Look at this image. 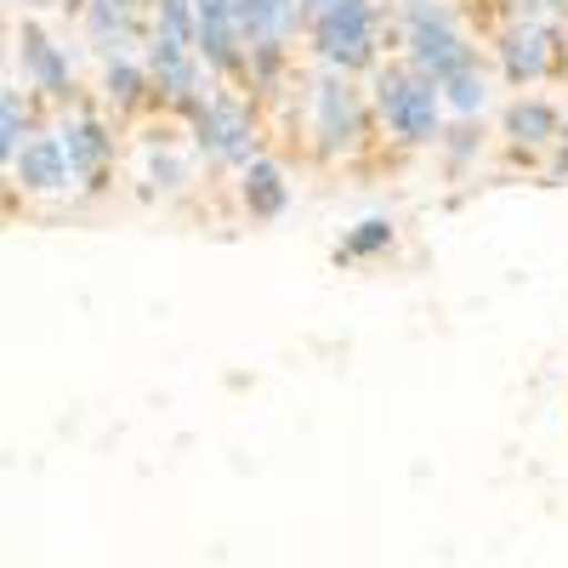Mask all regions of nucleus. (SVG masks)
Returning <instances> with one entry per match:
<instances>
[{
  "label": "nucleus",
  "mask_w": 568,
  "mask_h": 568,
  "mask_svg": "<svg viewBox=\"0 0 568 568\" xmlns=\"http://www.w3.org/2000/svg\"><path fill=\"white\" fill-rule=\"evenodd\" d=\"M404 63L433 80L438 103L455 109L460 120L484 114L489 74L478 63V45L455 29V18L438 7V0H409V12H404Z\"/></svg>",
  "instance_id": "obj_1"
},
{
  "label": "nucleus",
  "mask_w": 568,
  "mask_h": 568,
  "mask_svg": "<svg viewBox=\"0 0 568 568\" xmlns=\"http://www.w3.org/2000/svg\"><path fill=\"white\" fill-rule=\"evenodd\" d=\"M296 7L324 69L336 74L375 69V58H382V12H375V0H296Z\"/></svg>",
  "instance_id": "obj_2"
},
{
  "label": "nucleus",
  "mask_w": 568,
  "mask_h": 568,
  "mask_svg": "<svg viewBox=\"0 0 568 568\" xmlns=\"http://www.w3.org/2000/svg\"><path fill=\"white\" fill-rule=\"evenodd\" d=\"M375 109H382L387 131L404 142V149H433L444 131V103L438 85L426 80L409 63H382L375 69Z\"/></svg>",
  "instance_id": "obj_3"
},
{
  "label": "nucleus",
  "mask_w": 568,
  "mask_h": 568,
  "mask_svg": "<svg viewBox=\"0 0 568 568\" xmlns=\"http://www.w3.org/2000/svg\"><path fill=\"white\" fill-rule=\"evenodd\" d=\"M369 131V103L364 91L353 85V74H336L324 69L318 85H313V149L318 160H342L353 154Z\"/></svg>",
  "instance_id": "obj_4"
},
{
  "label": "nucleus",
  "mask_w": 568,
  "mask_h": 568,
  "mask_svg": "<svg viewBox=\"0 0 568 568\" xmlns=\"http://www.w3.org/2000/svg\"><path fill=\"white\" fill-rule=\"evenodd\" d=\"M187 120H194V149L211 165H245V160H256V114H251L245 98L216 91V98H205Z\"/></svg>",
  "instance_id": "obj_5"
},
{
  "label": "nucleus",
  "mask_w": 568,
  "mask_h": 568,
  "mask_svg": "<svg viewBox=\"0 0 568 568\" xmlns=\"http://www.w3.org/2000/svg\"><path fill=\"white\" fill-rule=\"evenodd\" d=\"M142 74H149V98L176 109V114H194L205 103V91H200V52H194V45H176L165 34H149V63H142Z\"/></svg>",
  "instance_id": "obj_6"
},
{
  "label": "nucleus",
  "mask_w": 568,
  "mask_h": 568,
  "mask_svg": "<svg viewBox=\"0 0 568 568\" xmlns=\"http://www.w3.org/2000/svg\"><path fill=\"white\" fill-rule=\"evenodd\" d=\"M500 69L511 85H540L562 69V40L546 23H506L500 29Z\"/></svg>",
  "instance_id": "obj_7"
},
{
  "label": "nucleus",
  "mask_w": 568,
  "mask_h": 568,
  "mask_svg": "<svg viewBox=\"0 0 568 568\" xmlns=\"http://www.w3.org/2000/svg\"><path fill=\"white\" fill-rule=\"evenodd\" d=\"M18 58H23V80L52 103H69L74 98V69H69V52L45 34L40 23H23L18 29Z\"/></svg>",
  "instance_id": "obj_8"
},
{
  "label": "nucleus",
  "mask_w": 568,
  "mask_h": 568,
  "mask_svg": "<svg viewBox=\"0 0 568 568\" xmlns=\"http://www.w3.org/2000/svg\"><path fill=\"white\" fill-rule=\"evenodd\" d=\"M58 142H63L69 176H80V182L98 187L103 171H109V160H114V131H109L103 120H91V114H74V120L58 131Z\"/></svg>",
  "instance_id": "obj_9"
},
{
  "label": "nucleus",
  "mask_w": 568,
  "mask_h": 568,
  "mask_svg": "<svg viewBox=\"0 0 568 568\" xmlns=\"http://www.w3.org/2000/svg\"><path fill=\"white\" fill-rule=\"evenodd\" d=\"M91 45H103L109 58H131L142 40V0H80Z\"/></svg>",
  "instance_id": "obj_10"
},
{
  "label": "nucleus",
  "mask_w": 568,
  "mask_h": 568,
  "mask_svg": "<svg viewBox=\"0 0 568 568\" xmlns=\"http://www.w3.org/2000/svg\"><path fill=\"white\" fill-rule=\"evenodd\" d=\"M302 23L296 0H233V29H240V45L256 52V45H284Z\"/></svg>",
  "instance_id": "obj_11"
},
{
  "label": "nucleus",
  "mask_w": 568,
  "mask_h": 568,
  "mask_svg": "<svg viewBox=\"0 0 568 568\" xmlns=\"http://www.w3.org/2000/svg\"><path fill=\"white\" fill-rule=\"evenodd\" d=\"M240 205L251 211V222H278L291 211V176H284L278 160L256 154L240 165Z\"/></svg>",
  "instance_id": "obj_12"
},
{
  "label": "nucleus",
  "mask_w": 568,
  "mask_h": 568,
  "mask_svg": "<svg viewBox=\"0 0 568 568\" xmlns=\"http://www.w3.org/2000/svg\"><path fill=\"white\" fill-rule=\"evenodd\" d=\"M12 171H18V187H23V194H63V187L74 182L58 136H29L23 149L12 154Z\"/></svg>",
  "instance_id": "obj_13"
},
{
  "label": "nucleus",
  "mask_w": 568,
  "mask_h": 568,
  "mask_svg": "<svg viewBox=\"0 0 568 568\" xmlns=\"http://www.w3.org/2000/svg\"><path fill=\"white\" fill-rule=\"evenodd\" d=\"M506 136L517 149H551V142H562V114L540 98H517L506 103Z\"/></svg>",
  "instance_id": "obj_14"
},
{
  "label": "nucleus",
  "mask_w": 568,
  "mask_h": 568,
  "mask_svg": "<svg viewBox=\"0 0 568 568\" xmlns=\"http://www.w3.org/2000/svg\"><path fill=\"white\" fill-rule=\"evenodd\" d=\"M103 98H109L114 114H136V109L154 103V98H149V74H142L136 58H109V69H103Z\"/></svg>",
  "instance_id": "obj_15"
},
{
  "label": "nucleus",
  "mask_w": 568,
  "mask_h": 568,
  "mask_svg": "<svg viewBox=\"0 0 568 568\" xmlns=\"http://www.w3.org/2000/svg\"><path fill=\"white\" fill-rule=\"evenodd\" d=\"M393 240H398V227H393L387 216H364L358 227L342 233L336 262H342V267H353V262H375V256H387V251H393Z\"/></svg>",
  "instance_id": "obj_16"
},
{
  "label": "nucleus",
  "mask_w": 568,
  "mask_h": 568,
  "mask_svg": "<svg viewBox=\"0 0 568 568\" xmlns=\"http://www.w3.org/2000/svg\"><path fill=\"white\" fill-rule=\"evenodd\" d=\"M29 136V103L18 91H0V160H12Z\"/></svg>",
  "instance_id": "obj_17"
},
{
  "label": "nucleus",
  "mask_w": 568,
  "mask_h": 568,
  "mask_svg": "<svg viewBox=\"0 0 568 568\" xmlns=\"http://www.w3.org/2000/svg\"><path fill=\"white\" fill-rule=\"evenodd\" d=\"M154 34L194 45V0H154Z\"/></svg>",
  "instance_id": "obj_18"
},
{
  "label": "nucleus",
  "mask_w": 568,
  "mask_h": 568,
  "mask_svg": "<svg viewBox=\"0 0 568 568\" xmlns=\"http://www.w3.org/2000/svg\"><path fill=\"white\" fill-rule=\"evenodd\" d=\"M438 142H444V154H449V165L460 171V165H471V154L484 149V131L471 125V120H460V125H449V131H438Z\"/></svg>",
  "instance_id": "obj_19"
},
{
  "label": "nucleus",
  "mask_w": 568,
  "mask_h": 568,
  "mask_svg": "<svg viewBox=\"0 0 568 568\" xmlns=\"http://www.w3.org/2000/svg\"><path fill=\"white\" fill-rule=\"evenodd\" d=\"M154 182L165 187V194H176V187L187 182V165H182L171 149H160V160H154Z\"/></svg>",
  "instance_id": "obj_20"
},
{
  "label": "nucleus",
  "mask_w": 568,
  "mask_h": 568,
  "mask_svg": "<svg viewBox=\"0 0 568 568\" xmlns=\"http://www.w3.org/2000/svg\"><path fill=\"white\" fill-rule=\"evenodd\" d=\"M557 187H568V142H557V154H551V171H546Z\"/></svg>",
  "instance_id": "obj_21"
},
{
  "label": "nucleus",
  "mask_w": 568,
  "mask_h": 568,
  "mask_svg": "<svg viewBox=\"0 0 568 568\" xmlns=\"http://www.w3.org/2000/svg\"><path fill=\"white\" fill-rule=\"evenodd\" d=\"M546 7H551V12H568V0H546Z\"/></svg>",
  "instance_id": "obj_22"
},
{
  "label": "nucleus",
  "mask_w": 568,
  "mask_h": 568,
  "mask_svg": "<svg viewBox=\"0 0 568 568\" xmlns=\"http://www.w3.org/2000/svg\"><path fill=\"white\" fill-rule=\"evenodd\" d=\"M562 131H568V120H562ZM562 142H568V136H562Z\"/></svg>",
  "instance_id": "obj_23"
},
{
  "label": "nucleus",
  "mask_w": 568,
  "mask_h": 568,
  "mask_svg": "<svg viewBox=\"0 0 568 568\" xmlns=\"http://www.w3.org/2000/svg\"><path fill=\"white\" fill-rule=\"evenodd\" d=\"M0 58H7V52H0Z\"/></svg>",
  "instance_id": "obj_24"
}]
</instances>
